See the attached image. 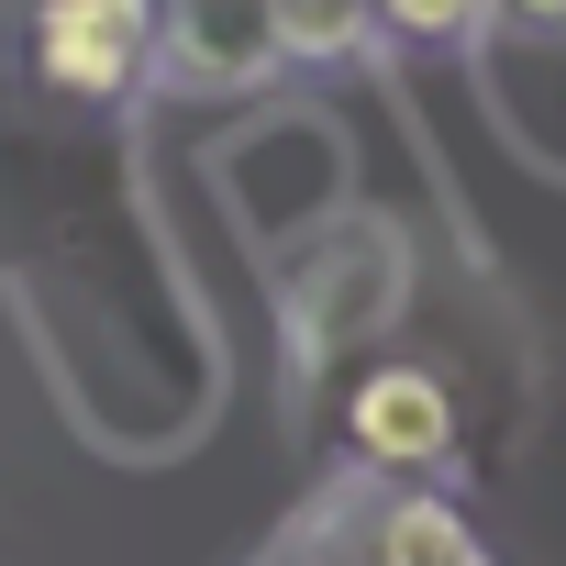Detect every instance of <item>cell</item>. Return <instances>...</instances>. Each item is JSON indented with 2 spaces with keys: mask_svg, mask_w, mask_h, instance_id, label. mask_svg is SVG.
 <instances>
[{
  "mask_svg": "<svg viewBox=\"0 0 566 566\" xmlns=\"http://www.w3.org/2000/svg\"><path fill=\"white\" fill-rule=\"evenodd\" d=\"M156 56V0H45L34 12V67L67 101H123Z\"/></svg>",
  "mask_w": 566,
  "mask_h": 566,
  "instance_id": "cell-1",
  "label": "cell"
},
{
  "mask_svg": "<svg viewBox=\"0 0 566 566\" xmlns=\"http://www.w3.org/2000/svg\"><path fill=\"white\" fill-rule=\"evenodd\" d=\"M345 433H356V455H367V467L422 478V467H444V455H455V389H444L433 367H367V378H356V400H345Z\"/></svg>",
  "mask_w": 566,
  "mask_h": 566,
  "instance_id": "cell-2",
  "label": "cell"
},
{
  "mask_svg": "<svg viewBox=\"0 0 566 566\" xmlns=\"http://www.w3.org/2000/svg\"><path fill=\"white\" fill-rule=\"evenodd\" d=\"M378 566H500L444 500H389L378 511Z\"/></svg>",
  "mask_w": 566,
  "mask_h": 566,
  "instance_id": "cell-3",
  "label": "cell"
},
{
  "mask_svg": "<svg viewBox=\"0 0 566 566\" xmlns=\"http://www.w3.org/2000/svg\"><path fill=\"white\" fill-rule=\"evenodd\" d=\"M266 34H277V56H356L378 34V12L367 0H266Z\"/></svg>",
  "mask_w": 566,
  "mask_h": 566,
  "instance_id": "cell-4",
  "label": "cell"
},
{
  "mask_svg": "<svg viewBox=\"0 0 566 566\" xmlns=\"http://www.w3.org/2000/svg\"><path fill=\"white\" fill-rule=\"evenodd\" d=\"M378 12V34H400V45H467L478 23H489V0H367Z\"/></svg>",
  "mask_w": 566,
  "mask_h": 566,
  "instance_id": "cell-5",
  "label": "cell"
},
{
  "mask_svg": "<svg viewBox=\"0 0 566 566\" xmlns=\"http://www.w3.org/2000/svg\"><path fill=\"white\" fill-rule=\"evenodd\" d=\"M489 12H511L522 34H566V0H489Z\"/></svg>",
  "mask_w": 566,
  "mask_h": 566,
  "instance_id": "cell-6",
  "label": "cell"
}]
</instances>
